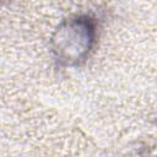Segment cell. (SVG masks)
I'll use <instances>...</instances> for the list:
<instances>
[{
	"instance_id": "cell-1",
	"label": "cell",
	"mask_w": 157,
	"mask_h": 157,
	"mask_svg": "<svg viewBox=\"0 0 157 157\" xmlns=\"http://www.w3.org/2000/svg\"><path fill=\"white\" fill-rule=\"evenodd\" d=\"M96 40V26L88 16L65 20L52 39L53 53L65 65H78L90 54Z\"/></svg>"
}]
</instances>
